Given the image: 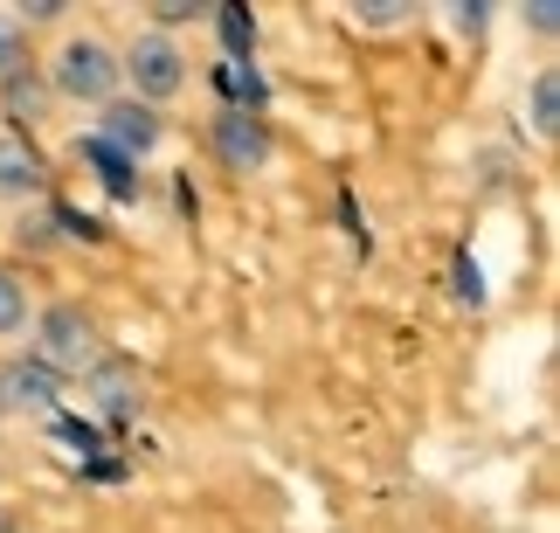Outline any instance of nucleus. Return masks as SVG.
I'll list each match as a JSON object with an SVG mask.
<instances>
[{
  "label": "nucleus",
  "mask_w": 560,
  "mask_h": 533,
  "mask_svg": "<svg viewBox=\"0 0 560 533\" xmlns=\"http://www.w3.org/2000/svg\"><path fill=\"white\" fill-rule=\"evenodd\" d=\"M222 35H229V56H249V42H256V21L243 8H222Z\"/></svg>",
  "instance_id": "12"
},
{
  "label": "nucleus",
  "mask_w": 560,
  "mask_h": 533,
  "mask_svg": "<svg viewBox=\"0 0 560 533\" xmlns=\"http://www.w3.org/2000/svg\"><path fill=\"white\" fill-rule=\"evenodd\" d=\"M28 326H35V305H28V277L0 264V347H8V339H28Z\"/></svg>",
  "instance_id": "9"
},
{
  "label": "nucleus",
  "mask_w": 560,
  "mask_h": 533,
  "mask_svg": "<svg viewBox=\"0 0 560 533\" xmlns=\"http://www.w3.org/2000/svg\"><path fill=\"white\" fill-rule=\"evenodd\" d=\"M533 132H540V139L560 132V77H553V70L533 77Z\"/></svg>",
  "instance_id": "10"
},
{
  "label": "nucleus",
  "mask_w": 560,
  "mask_h": 533,
  "mask_svg": "<svg viewBox=\"0 0 560 533\" xmlns=\"http://www.w3.org/2000/svg\"><path fill=\"white\" fill-rule=\"evenodd\" d=\"M118 91H132V104H174L187 91V49L174 28H139L118 49Z\"/></svg>",
  "instance_id": "2"
},
{
  "label": "nucleus",
  "mask_w": 560,
  "mask_h": 533,
  "mask_svg": "<svg viewBox=\"0 0 560 533\" xmlns=\"http://www.w3.org/2000/svg\"><path fill=\"white\" fill-rule=\"evenodd\" d=\"M526 21H533L540 35H553V28H560V14H553V8H526Z\"/></svg>",
  "instance_id": "14"
},
{
  "label": "nucleus",
  "mask_w": 560,
  "mask_h": 533,
  "mask_svg": "<svg viewBox=\"0 0 560 533\" xmlns=\"http://www.w3.org/2000/svg\"><path fill=\"white\" fill-rule=\"evenodd\" d=\"M49 195V166L28 139L0 132V201H42Z\"/></svg>",
  "instance_id": "6"
},
{
  "label": "nucleus",
  "mask_w": 560,
  "mask_h": 533,
  "mask_svg": "<svg viewBox=\"0 0 560 533\" xmlns=\"http://www.w3.org/2000/svg\"><path fill=\"white\" fill-rule=\"evenodd\" d=\"M97 146H112L118 160H145V153H160V139H166V125L153 104H132V97H112V104H97Z\"/></svg>",
  "instance_id": "4"
},
{
  "label": "nucleus",
  "mask_w": 560,
  "mask_h": 533,
  "mask_svg": "<svg viewBox=\"0 0 560 533\" xmlns=\"http://www.w3.org/2000/svg\"><path fill=\"white\" fill-rule=\"evenodd\" d=\"M187 14H201V8H194V0H166V8H160V28H166V21H187Z\"/></svg>",
  "instance_id": "13"
},
{
  "label": "nucleus",
  "mask_w": 560,
  "mask_h": 533,
  "mask_svg": "<svg viewBox=\"0 0 560 533\" xmlns=\"http://www.w3.org/2000/svg\"><path fill=\"white\" fill-rule=\"evenodd\" d=\"M42 83L62 104H112L118 97V42L97 28H62L42 56Z\"/></svg>",
  "instance_id": "1"
},
{
  "label": "nucleus",
  "mask_w": 560,
  "mask_h": 533,
  "mask_svg": "<svg viewBox=\"0 0 560 533\" xmlns=\"http://www.w3.org/2000/svg\"><path fill=\"white\" fill-rule=\"evenodd\" d=\"M56 402V374L42 360H8L0 368V409H49Z\"/></svg>",
  "instance_id": "8"
},
{
  "label": "nucleus",
  "mask_w": 560,
  "mask_h": 533,
  "mask_svg": "<svg viewBox=\"0 0 560 533\" xmlns=\"http://www.w3.org/2000/svg\"><path fill=\"white\" fill-rule=\"evenodd\" d=\"M208 139H214V160L229 166V174H256V166L270 160V139H264V125H256L243 104H222L208 125Z\"/></svg>",
  "instance_id": "5"
},
{
  "label": "nucleus",
  "mask_w": 560,
  "mask_h": 533,
  "mask_svg": "<svg viewBox=\"0 0 560 533\" xmlns=\"http://www.w3.org/2000/svg\"><path fill=\"white\" fill-rule=\"evenodd\" d=\"M14 70H28V21L0 14V83H8Z\"/></svg>",
  "instance_id": "11"
},
{
  "label": "nucleus",
  "mask_w": 560,
  "mask_h": 533,
  "mask_svg": "<svg viewBox=\"0 0 560 533\" xmlns=\"http://www.w3.org/2000/svg\"><path fill=\"white\" fill-rule=\"evenodd\" d=\"M28 339H35V360H42V368H49L56 381H62V374L97 368V354H104L97 318L83 312V305H42V312H35V326H28Z\"/></svg>",
  "instance_id": "3"
},
{
  "label": "nucleus",
  "mask_w": 560,
  "mask_h": 533,
  "mask_svg": "<svg viewBox=\"0 0 560 533\" xmlns=\"http://www.w3.org/2000/svg\"><path fill=\"white\" fill-rule=\"evenodd\" d=\"M49 83H42L35 70H14L8 83H0V112H8V125H14V139H28V132H42L49 125Z\"/></svg>",
  "instance_id": "7"
}]
</instances>
